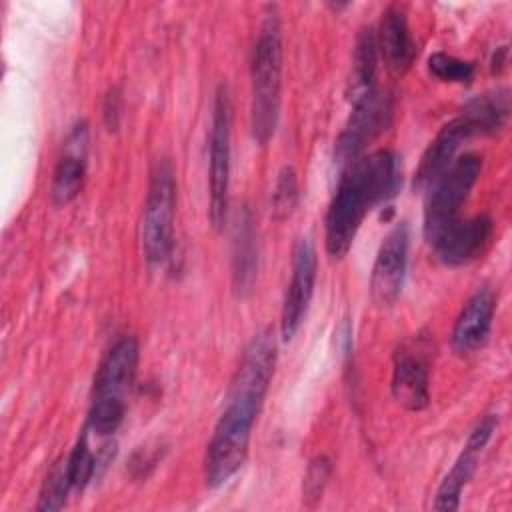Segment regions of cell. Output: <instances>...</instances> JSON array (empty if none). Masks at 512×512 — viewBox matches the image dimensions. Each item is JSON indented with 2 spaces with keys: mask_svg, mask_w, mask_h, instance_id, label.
I'll return each instance as SVG.
<instances>
[{
  "mask_svg": "<svg viewBox=\"0 0 512 512\" xmlns=\"http://www.w3.org/2000/svg\"><path fill=\"white\" fill-rule=\"evenodd\" d=\"M264 396L228 388L226 406L214 426L204 456V478L210 488L228 482L246 462L252 426Z\"/></svg>",
  "mask_w": 512,
  "mask_h": 512,
  "instance_id": "obj_2",
  "label": "cell"
},
{
  "mask_svg": "<svg viewBox=\"0 0 512 512\" xmlns=\"http://www.w3.org/2000/svg\"><path fill=\"white\" fill-rule=\"evenodd\" d=\"M296 204H298V180H296L294 168L286 164L280 168L276 182H274L272 200H270L272 218L278 222L290 218Z\"/></svg>",
  "mask_w": 512,
  "mask_h": 512,
  "instance_id": "obj_22",
  "label": "cell"
},
{
  "mask_svg": "<svg viewBox=\"0 0 512 512\" xmlns=\"http://www.w3.org/2000/svg\"><path fill=\"white\" fill-rule=\"evenodd\" d=\"M314 280H316V250L308 236H302L292 254V276L286 286L284 302H282V316H280V334L282 340H292L298 332L308 302L314 292Z\"/></svg>",
  "mask_w": 512,
  "mask_h": 512,
  "instance_id": "obj_9",
  "label": "cell"
},
{
  "mask_svg": "<svg viewBox=\"0 0 512 512\" xmlns=\"http://www.w3.org/2000/svg\"><path fill=\"white\" fill-rule=\"evenodd\" d=\"M252 78V102H250V128L260 146H266L274 136L280 110L282 88V36L276 8H268V14L260 26L258 38L252 48L250 60Z\"/></svg>",
  "mask_w": 512,
  "mask_h": 512,
  "instance_id": "obj_3",
  "label": "cell"
},
{
  "mask_svg": "<svg viewBox=\"0 0 512 512\" xmlns=\"http://www.w3.org/2000/svg\"><path fill=\"white\" fill-rule=\"evenodd\" d=\"M176 212V180L168 160H158L146 194L142 214V252L150 266L164 264L172 254V232Z\"/></svg>",
  "mask_w": 512,
  "mask_h": 512,
  "instance_id": "obj_4",
  "label": "cell"
},
{
  "mask_svg": "<svg viewBox=\"0 0 512 512\" xmlns=\"http://www.w3.org/2000/svg\"><path fill=\"white\" fill-rule=\"evenodd\" d=\"M332 474V462L328 460V456H314L308 462L304 480H302V502L306 506H314L320 502L328 480Z\"/></svg>",
  "mask_w": 512,
  "mask_h": 512,
  "instance_id": "obj_26",
  "label": "cell"
},
{
  "mask_svg": "<svg viewBox=\"0 0 512 512\" xmlns=\"http://www.w3.org/2000/svg\"><path fill=\"white\" fill-rule=\"evenodd\" d=\"M86 144H88V130L86 122H78L66 142L62 156L56 162L50 198L56 206L70 204L82 190L86 178Z\"/></svg>",
  "mask_w": 512,
  "mask_h": 512,
  "instance_id": "obj_14",
  "label": "cell"
},
{
  "mask_svg": "<svg viewBox=\"0 0 512 512\" xmlns=\"http://www.w3.org/2000/svg\"><path fill=\"white\" fill-rule=\"evenodd\" d=\"M392 112V98L378 88L352 102L350 118L334 146V162L340 170L358 160L366 144L390 126Z\"/></svg>",
  "mask_w": 512,
  "mask_h": 512,
  "instance_id": "obj_7",
  "label": "cell"
},
{
  "mask_svg": "<svg viewBox=\"0 0 512 512\" xmlns=\"http://www.w3.org/2000/svg\"><path fill=\"white\" fill-rule=\"evenodd\" d=\"M122 110V94L120 90L114 86L106 92L104 96V104H102V116H104V124L108 128V132H116L120 126V112Z\"/></svg>",
  "mask_w": 512,
  "mask_h": 512,
  "instance_id": "obj_28",
  "label": "cell"
},
{
  "mask_svg": "<svg viewBox=\"0 0 512 512\" xmlns=\"http://www.w3.org/2000/svg\"><path fill=\"white\" fill-rule=\"evenodd\" d=\"M494 222L488 214H476L472 218H458L448 226L434 242L436 258L446 266H464L476 260L490 244Z\"/></svg>",
  "mask_w": 512,
  "mask_h": 512,
  "instance_id": "obj_10",
  "label": "cell"
},
{
  "mask_svg": "<svg viewBox=\"0 0 512 512\" xmlns=\"http://www.w3.org/2000/svg\"><path fill=\"white\" fill-rule=\"evenodd\" d=\"M496 426H498V418L494 414H488L472 428V432L464 444V450L460 452L454 466L450 468V472L444 476L442 484L436 490L434 510H442V512L458 510L462 488L468 484V480L476 472L478 458H480L484 446L488 444V440L492 438V432L496 430Z\"/></svg>",
  "mask_w": 512,
  "mask_h": 512,
  "instance_id": "obj_12",
  "label": "cell"
},
{
  "mask_svg": "<svg viewBox=\"0 0 512 512\" xmlns=\"http://www.w3.org/2000/svg\"><path fill=\"white\" fill-rule=\"evenodd\" d=\"M126 414V402L92 400L88 412V428L98 436H112Z\"/></svg>",
  "mask_w": 512,
  "mask_h": 512,
  "instance_id": "obj_24",
  "label": "cell"
},
{
  "mask_svg": "<svg viewBox=\"0 0 512 512\" xmlns=\"http://www.w3.org/2000/svg\"><path fill=\"white\" fill-rule=\"evenodd\" d=\"M480 170L482 156L472 152L462 154L428 188L424 206V238L430 244L460 218V208L474 188Z\"/></svg>",
  "mask_w": 512,
  "mask_h": 512,
  "instance_id": "obj_5",
  "label": "cell"
},
{
  "mask_svg": "<svg viewBox=\"0 0 512 512\" xmlns=\"http://www.w3.org/2000/svg\"><path fill=\"white\" fill-rule=\"evenodd\" d=\"M494 294L488 288H480L476 290L468 302L464 304V308L460 310L452 334H450V342L454 352L458 354H470L474 350H478L490 334L492 328V318H494Z\"/></svg>",
  "mask_w": 512,
  "mask_h": 512,
  "instance_id": "obj_16",
  "label": "cell"
},
{
  "mask_svg": "<svg viewBox=\"0 0 512 512\" xmlns=\"http://www.w3.org/2000/svg\"><path fill=\"white\" fill-rule=\"evenodd\" d=\"M256 236L250 210L244 206L238 214L232 244V286L236 296L250 294L256 278Z\"/></svg>",
  "mask_w": 512,
  "mask_h": 512,
  "instance_id": "obj_18",
  "label": "cell"
},
{
  "mask_svg": "<svg viewBox=\"0 0 512 512\" xmlns=\"http://www.w3.org/2000/svg\"><path fill=\"white\" fill-rule=\"evenodd\" d=\"M376 68H378V44H376V32L374 28L366 26L358 32L354 54H352V70L348 80V98L350 102L366 96L372 92L374 80H376Z\"/></svg>",
  "mask_w": 512,
  "mask_h": 512,
  "instance_id": "obj_20",
  "label": "cell"
},
{
  "mask_svg": "<svg viewBox=\"0 0 512 512\" xmlns=\"http://www.w3.org/2000/svg\"><path fill=\"white\" fill-rule=\"evenodd\" d=\"M468 138H472V132L460 116L446 122L420 158L412 180L414 190H428L456 160L458 148Z\"/></svg>",
  "mask_w": 512,
  "mask_h": 512,
  "instance_id": "obj_15",
  "label": "cell"
},
{
  "mask_svg": "<svg viewBox=\"0 0 512 512\" xmlns=\"http://www.w3.org/2000/svg\"><path fill=\"white\" fill-rule=\"evenodd\" d=\"M408 244L410 232L406 222H398L380 244L370 276V296L374 304L392 306L400 296L408 264Z\"/></svg>",
  "mask_w": 512,
  "mask_h": 512,
  "instance_id": "obj_8",
  "label": "cell"
},
{
  "mask_svg": "<svg viewBox=\"0 0 512 512\" xmlns=\"http://www.w3.org/2000/svg\"><path fill=\"white\" fill-rule=\"evenodd\" d=\"M138 340L134 336L118 338L106 352L94 378L92 400L126 402L138 368Z\"/></svg>",
  "mask_w": 512,
  "mask_h": 512,
  "instance_id": "obj_13",
  "label": "cell"
},
{
  "mask_svg": "<svg viewBox=\"0 0 512 512\" xmlns=\"http://www.w3.org/2000/svg\"><path fill=\"white\" fill-rule=\"evenodd\" d=\"M162 454H164V446L160 444H154V446H140L130 462H128V470L134 478H146L154 466L162 460Z\"/></svg>",
  "mask_w": 512,
  "mask_h": 512,
  "instance_id": "obj_27",
  "label": "cell"
},
{
  "mask_svg": "<svg viewBox=\"0 0 512 512\" xmlns=\"http://www.w3.org/2000/svg\"><path fill=\"white\" fill-rule=\"evenodd\" d=\"M230 126L232 108L228 88L220 84L214 92L212 118H210V152H208V190L210 208L208 216L216 230H222L228 214V188H230Z\"/></svg>",
  "mask_w": 512,
  "mask_h": 512,
  "instance_id": "obj_6",
  "label": "cell"
},
{
  "mask_svg": "<svg viewBox=\"0 0 512 512\" xmlns=\"http://www.w3.org/2000/svg\"><path fill=\"white\" fill-rule=\"evenodd\" d=\"M508 112H510L508 90H494L468 100L458 116L466 122L472 136H486L504 128L508 120Z\"/></svg>",
  "mask_w": 512,
  "mask_h": 512,
  "instance_id": "obj_19",
  "label": "cell"
},
{
  "mask_svg": "<svg viewBox=\"0 0 512 512\" xmlns=\"http://www.w3.org/2000/svg\"><path fill=\"white\" fill-rule=\"evenodd\" d=\"M428 70L434 78L442 82H454V84H468L474 78L476 66L474 62L456 58L446 52H434L428 58Z\"/></svg>",
  "mask_w": 512,
  "mask_h": 512,
  "instance_id": "obj_23",
  "label": "cell"
},
{
  "mask_svg": "<svg viewBox=\"0 0 512 512\" xmlns=\"http://www.w3.org/2000/svg\"><path fill=\"white\" fill-rule=\"evenodd\" d=\"M400 186L402 164L392 150H376L342 168L326 212V252L332 258L346 256L366 214L390 202Z\"/></svg>",
  "mask_w": 512,
  "mask_h": 512,
  "instance_id": "obj_1",
  "label": "cell"
},
{
  "mask_svg": "<svg viewBox=\"0 0 512 512\" xmlns=\"http://www.w3.org/2000/svg\"><path fill=\"white\" fill-rule=\"evenodd\" d=\"M68 474L74 490H84L96 474V456L88 446V436L82 434L68 454Z\"/></svg>",
  "mask_w": 512,
  "mask_h": 512,
  "instance_id": "obj_25",
  "label": "cell"
},
{
  "mask_svg": "<svg viewBox=\"0 0 512 512\" xmlns=\"http://www.w3.org/2000/svg\"><path fill=\"white\" fill-rule=\"evenodd\" d=\"M378 56L394 74H404L416 58V42L410 34L406 14L400 6H388L382 12L376 32Z\"/></svg>",
  "mask_w": 512,
  "mask_h": 512,
  "instance_id": "obj_17",
  "label": "cell"
},
{
  "mask_svg": "<svg viewBox=\"0 0 512 512\" xmlns=\"http://www.w3.org/2000/svg\"><path fill=\"white\" fill-rule=\"evenodd\" d=\"M70 490H72V482H70V474H68V460L62 458L46 474L36 510H40V512L60 510L64 506Z\"/></svg>",
  "mask_w": 512,
  "mask_h": 512,
  "instance_id": "obj_21",
  "label": "cell"
},
{
  "mask_svg": "<svg viewBox=\"0 0 512 512\" xmlns=\"http://www.w3.org/2000/svg\"><path fill=\"white\" fill-rule=\"evenodd\" d=\"M390 390L394 400L410 412H418L430 402V368L420 344H404L394 354Z\"/></svg>",
  "mask_w": 512,
  "mask_h": 512,
  "instance_id": "obj_11",
  "label": "cell"
}]
</instances>
